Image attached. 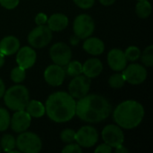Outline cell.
<instances>
[{"label":"cell","mask_w":153,"mask_h":153,"mask_svg":"<svg viewBox=\"0 0 153 153\" xmlns=\"http://www.w3.org/2000/svg\"><path fill=\"white\" fill-rule=\"evenodd\" d=\"M10 114L9 112L3 108H0V132L7 130L10 126Z\"/></svg>","instance_id":"83f0119b"},{"label":"cell","mask_w":153,"mask_h":153,"mask_svg":"<svg viewBox=\"0 0 153 153\" xmlns=\"http://www.w3.org/2000/svg\"><path fill=\"white\" fill-rule=\"evenodd\" d=\"M26 112L30 116V117L39 118L45 115V106L39 100H29L25 107Z\"/></svg>","instance_id":"44dd1931"},{"label":"cell","mask_w":153,"mask_h":153,"mask_svg":"<svg viewBox=\"0 0 153 153\" xmlns=\"http://www.w3.org/2000/svg\"><path fill=\"white\" fill-rule=\"evenodd\" d=\"M1 151H2V149H1V147H0V152H1Z\"/></svg>","instance_id":"60d3db41"},{"label":"cell","mask_w":153,"mask_h":153,"mask_svg":"<svg viewBox=\"0 0 153 153\" xmlns=\"http://www.w3.org/2000/svg\"><path fill=\"white\" fill-rule=\"evenodd\" d=\"M47 21H48V16H47V14H45L43 13H38L35 17V22L37 25H44V24H46Z\"/></svg>","instance_id":"836d02e7"},{"label":"cell","mask_w":153,"mask_h":153,"mask_svg":"<svg viewBox=\"0 0 153 153\" xmlns=\"http://www.w3.org/2000/svg\"><path fill=\"white\" fill-rule=\"evenodd\" d=\"M16 53V63L18 66L26 70L34 65L37 59V54L31 47H22L19 48Z\"/></svg>","instance_id":"5bb4252c"},{"label":"cell","mask_w":153,"mask_h":153,"mask_svg":"<svg viewBox=\"0 0 153 153\" xmlns=\"http://www.w3.org/2000/svg\"><path fill=\"white\" fill-rule=\"evenodd\" d=\"M48 27L52 31H61L65 30L69 23V20L66 15L63 13H54L47 21Z\"/></svg>","instance_id":"ffe728a7"},{"label":"cell","mask_w":153,"mask_h":153,"mask_svg":"<svg viewBox=\"0 0 153 153\" xmlns=\"http://www.w3.org/2000/svg\"><path fill=\"white\" fill-rule=\"evenodd\" d=\"M141 60L142 63L147 66V67H151L153 65V46H149L147 47L144 51L143 52V54L141 53Z\"/></svg>","instance_id":"4316f807"},{"label":"cell","mask_w":153,"mask_h":153,"mask_svg":"<svg viewBox=\"0 0 153 153\" xmlns=\"http://www.w3.org/2000/svg\"><path fill=\"white\" fill-rule=\"evenodd\" d=\"M20 0H0V4L8 10L14 9L19 4Z\"/></svg>","instance_id":"1f68e13d"},{"label":"cell","mask_w":153,"mask_h":153,"mask_svg":"<svg viewBox=\"0 0 153 153\" xmlns=\"http://www.w3.org/2000/svg\"><path fill=\"white\" fill-rule=\"evenodd\" d=\"M60 139L65 143H72L75 141V132L73 129H65L60 134Z\"/></svg>","instance_id":"f546056e"},{"label":"cell","mask_w":153,"mask_h":153,"mask_svg":"<svg viewBox=\"0 0 153 153\" xmlns=\"http://www.w3.org/2000/svg\"><path fill=\"white\" fill-rule=\"evenodd\" d=\"M111 152H112V147L109 146V145L107 144V143L100 144V146H98V147L95 149V152L97 153H110Z\"/></svg>","instance_id":"e575fe53"},{"label":"cell","mask_w":153,"mask_h":153,"mask_svg":"<svg viewBox=\"0 0 153 153\" xmlns=\"http://www.w3.org/2000/svg\"><path fill=\"white\" fill-rule=\"evenodd\" d=\"M107 59L109 67L117 72L123 71L127 65V59L125 53L119 48H113L110 50L108 54Z\"/></svg>","instance_id":"2e32d148"},{"label":"cell","mask_w":153,"mask_h":153,"mask_svg":"<svg viewBox=\"0 0 153 153\" xmlns=\"http://www.w3.org/2000/svg\"><path fill=\"white\" fill-rule=\"evenodd\" d=\"M91 83V78L85 75L80 74L74 76L68 86L69 94L74 99L80 100L89 93Z\"/></svg>","instance_id":"ba28073f"},{"label":"cell","mask_w":153,"mask_h":153,"mask_svg":"<svg viewBox=\"0 0 153 153\" xmlns=\"http://www.w3.org/2000/svg\"><path fill=\"white\" fill-rule=\"evenodd\" d=\"M20 48V41L14 36H6L0 41V53L4 56L15 54Z\"/></svg>","instance_id":"d6986e66"},{"label":"cell","mask_w":153,"mask_h":153,"mask_svg":"<svg viewBox=\"0 0 153 153\" xmlns=\"http://www.w3.org/2000/svg\"><path fill=\"white\" fill-rule=\"evenodd\" d=\"M123 76L130 84H141L147 78V70L146 68L139 64H132L123 70Z\"/></svg>","instance_id":"8fae6325"},{"label":"cell","mask_w":153,"mask_h":153,"mask_svg":"<svg viewBox=\"0 0 153 153\" xmlns=\"http://www.w3.org/2000/svg\"><path fill=\"white\" fill-rule=\"evenodd\" d=\"M4 91H5V86H4V82H3L2 79L0 78V99L4 96Z\"/></svg>","instance_id":"8d00e7d4"},{"label":"cell","mask_w":153,"mask_h":153,"mask_svg":"<svg viewBox=\"0 0 153 153\" xmlns=\"http://www.w3.org/2000/svg\"><path fill=\"white\" fill-rule=\"evenodd\" d=\"M62 152L64 153H82V147L78 144V143H68V145H66Z\"/></svg>","instance_id":"4dcf8cb0"},{"label":"cell","mask_w":153,"mask_h":153,"mask_svg":"<svg viewBox=\"0 0 153 153\" xmlns=\"http://www.w3.org/2000/svg\"><path fill=\"white\" fill-rule=\"evenodd\" d=\"M16 146V139L11 134H4L0 142V147L4 152H10Z\"/></svg>","instance_id":"cb8c5ba5"},{"label":"cell","mask_w":153,"mask_h":153,"mask_svg":"<svg viewBox=\"0 0 153 153\" xmlns=\"http://www.w3.org/2000/svg\"><path fill=\"white\" fill-rule=\"evenodd\" d=\"M82 48L83 49L92 55V56H99V55H101L104 50H105V44L104 42L99 39V38H96V37H88L85 41L83 42V45H82Z\"/></svg>","instance_id":"ac0fdd59"},{"label":"cell","mask_w":153,"mask_h":153,"mask_svg":"<svg viewBox=\"0 0 153 153\" xmlns=\"http://www.w3.org/2000/svg\"><path fill=\"white\" fill-rule=\"evenodd\" d=\"M125 82H126V80L123 76L122 74H112L109 79H108V84L111 88L113 89H121L124 85H125Z\"/></svg>","instance_id":"484cf974"},{"label":"cell","mask_w":153,"mask_h":153,"mask_svg":"<svg viewBox=\"0 0 153 153\" xmlns=\"http://www.w3.org/2000/svg\"><path fill=\"white\" fill-rule=\"evenodd\" d=\"M99 139V134L96 128L91 126H85L75 132V142L83 148H91L96 144Z\"/></svg>","instance_id":"30bf717a"},{"label":"cell","mask_w":153,"mask_h":153,"mask_svg":"<svg viewBox=\"0 0 153 153\" xmlns=\"http://www.w3.org/2000/svg\"><path fill=\"white\" fill-rule=\"evenodd\" d=\"M70 41H71V44L72 45H74V46H76L78 43H79V41H80V39L77 37V36H73V37H71V39H70Z\"/></svg>","instance_id":"f35d334b"},{"label":"cell","mask_w":153,"mask_h":153,"mask_svg":"<svg viewBox=\"0 0 153 153\" xmlns=\"http://www.w3.org/2000/svg\"><path fill=\"white\" fill-rule=\"evenodd\" d=\"M102 139L105 143L108 144L112 148H116L123 144L125 141V135L120 126L117 125H108L104 127L101 133Z\"/></svg>","instance_id":"7c38bea8"},{"label":"cell","mask_w":153,"mask_h":153,"mask_svg":"<svg viewBox=\"0 0 153 153\" xmlns=\"http://www.w3.org/2000/svg\"><path fill=\"white\" fill-rule=\"evenodd\" d=\"M103 70V65L98 58H90L82 65V74L89 78L99 76Z\"/></svg>","instance_id":"e0dca14e"},{"label":"cell","mask_w":153,"mask_h":153,"mask_svg":"<svg viewBox=\"0 0 153 153\" xmlns=\"http://www.w3.org/2000/svg\"><path fill=\"white\" fill-rule=\"evenodd\" d=\"M124 53H125V56H126L127 61L135 62L140 58L142 52L139 48H137L135 46H130L129 48H126V50Z\"/></svg>","instance_id":"f1b7e54d"},{"label":"cell","mask_w":153,"mask_h":153,"mask_svg":"<svg viewBox=\"0 0 153 153\" xmlns=\"http://www.w3.org/2000/svg\"><path fill=\"white\" fill-rule=\"evenodd\" d=\"M138 1H141V0H138Z\"/></svg>","instance_id":"b9f144b4"},{"label":"cell","mask_w":153,"mask_h":153,"mask_svg":"<svg viewBox=\"0 0 153 153\" xmlns=\"http://www.w3.org/2000/svg\"><path fill=\"white\" fill-rule=\"evenodd\" d=\"M31 117L30 116L23 110L15 111L13 117H11L10 126L12 130L16 134H21L25 132L30 126Z\"/></svg>","instance_id":"9a60e30c"},{"label":"cell","mask_w":153,"mask_h":153,"mask_svg":"<svg viewBox=\"0 0 153 153\" xmlns=\"http://www.w3.org/2000/svg\"><path fill=\"white\" fill-rule=\"evenodd\" d=\"M49 56L54 64L65 66L72 59V50L65 43L57 42L50 48Z\"/></svg>","instance_id":"9c48e42d"},{"label":"cell","mask_w":153,"mask_h":153,"mask_svg":"<svg viewBox=\"0 0 153 153\" xmlns=\"http://www.w3.org/2000/svg\"><path fill=\"white\" fill-rule=\"evenodd\" d=\"M100 1V3L101 4H103V5H111V4H113L117 0H99Z\"/></svg>","instance_id":"74e56055"},{"label":"cell","mask_w":153,"mask_h":153,"mask_svg":"<svg viewBox=\"0 0 153 153\" xmlns=\"http://www.w3.org/2000/svg\"><path fill=\"white\" fill-rule=\"evenodd\" d=\"M52 30L44 25H38L28 35V42L31 48H42L48 46L52 39Z\"/></svg>","instance_id":"8992f818"},{"label":"cell","mask_w":153,"mask_h":153,"mask_svg":"<svg viewBox=\"0 0 153 153\" xmlns=\"http://www.w3.org/2000/svg\"><path fill=\"white\" fill-rule=\"evenodd\" d=\"M116 152L117 153H128V150L123 146V144L116 147Z\"/></svg>","instance_id":"d590c367"},{"label":"cell","mask_w":153,"mask_h":153,"mask_svg":"<svg viewBox=\"0 0 153 153\" xmlns=\"http://www.w3.org/2000/svg\"><path fill=\"white\" fill-rule=\"evenodd\" d=\"M4 101L6 107L13 111L25 109L26 105L30 100L28 89L21 84L10 87L4 94Z\"/></svg>","instance_id":"277c9868"},{"label":"cell","mask_w":153,"mask_h":153,"mask_svg":"<svg viewBox=\"0 0 153 153\" xmlns=\"http://www.w3.org/2000/svg\"><path fill=\"white\" fill-rule=\"evenodd\" d=\"M74 2L78 7L82 9H89L94 4L95 0H74Z\"/></svg>","instance_id":"d6a6232c"},{"label":"cell","mask_w":153,"mask_h":153,"mask_svg":"<svg viewBox=\"0 0 153 153\" xmlns=\"http://www.w3.org/2000/svg\"><path fill=\"white\" fill-rule=\"evenodd\" d=\"M25 77H26L25 69H23L20 66H16L12 69L11 74H10V78L13 82L21 83L25 80Z\"/></svg>","instance_id":"d4e9b609"},{"label":"cell","mask_w":153,"mask_h":153,"mask_svg":"<svg viewBox=\"0 0 153 153\" xmlns=\"http://www.w3.org/2000/svg\"><path fill=\"white\" fill-rule=\"evenodd\" d=\"M95 29L94 20L86 13L79 14L74 21L73 30L75 36H77L80 39H84L90 37Z\"/></svg>","instance_id":"52a82bcc"},{"label":"cell","mask_w":153,"mask_h":153,"mask_svg":"<svg viewBox=\"0 0 153 153\" xmlns=\"http://www.w3.org/2000/svg\"><path fill=\"white\" fill-rule=\"evenodd\" d=\"M111 105L103 96L98 94L86 95L76 102L75 115L86 123H100L111 114Z\"/></svg>","instance_id":"6da1fadb"},{"label":"cell","mask_w":153,"mask_h":153,"mask_svg":"<svg viewBox=\"0 0 153 153\" xmlns=\"http://www.w3.org/2000/svg\"><path fill=\"white\" fill-rule=\"evenodd\" d=\"M65 74H67L71 77H74V76L82 74V65L77 60L70 61L66 65Z\"/></svg>","instance_id":"603a6c76"},{"label":"cell","mask_w":153,"mask_h":153,"mask_svg":"<svg viewBox=\"0 0 153 153\" xmlns=\"http://www.w3.org/2000/svg\"><path fill=\"white\" fill-rule=\"evenodd\" d=\"M144 108L135 100H126L120 103L113 113L116 124L125 129H134L143 121Z\"/></svg>","instance_id":"3957f363"},{"label":"cell","mask_w":153,"mask_h":153,"mask_svg":"<svg viewBox=\"0 0 153 153\" xmlns=\"http://www.w3.org/2000/svg\"><path fill=\"white\" fill-rule=\"evenodd\" d=\"M76 101L69 93L56 91L48 96L46 101L45 113L56 123H65L75 116Z\"/></svg>","instance_id":"7a4b0ae2"},{"label":"cell","mask_w":153,"mask_h":153,"mask_svg":"<svg viewBox=\"0 0 153 153\" xmlns=\"http://www.w3.org/2000/svg\"><path fill=\"white\" fill-rule=\"evenodd\" d=\"M135 13L138 17L142 19L148 18L152 13V5L148 0H141L138 1L135 6Z\"/></svg>","instance_id":"7402d4cb"},{"label":"cell","mask_w":153,"mask_h":153,"mask_svg":"<svg viewBox=\"0 0 153 153\" xmlns=\"http://www.w3.org/2000/svg\"><path fill=\"white\" fill-rule=\"evenodd\" d=\"M4 65V55L0 53V68Z\"/></svg>","instance_id":"ab89813d"},{"label":"cell","mask_w":153,"mask_h":153,"mask_svg":"<svg viewBox=\"0 0 153 153\" xmlns=\"http://www.w3.org/2000/svg\"><path fill=\"white\" fill-rule=\"evenodd\" d=\"M65 69L58 65H50L44 72V79L46 82L51 86L56 87L61 85L65 78Z\"/></svg>","instance_id":"4fadbf2b"},{"label":"cell","mask_w":153,"mask_h":153,"mask_svg":"<svg viewBox=\"0 0 153 153\" xmlns=\"http://www.w3.org/2000/svg\"><path fill=\"white\" fill-rule=\"evenodd\" d=\"M15 147L21 152L38 153L42 148V142L36 134L25 131L17 137Z\"/></svg>","instance_id":"5b68a950"}]
</instances>
